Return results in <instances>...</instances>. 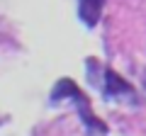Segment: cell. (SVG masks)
Masks as SVG:
<instances>
[{
    "label": "cell",
    "instance_id": "4",
    "mask_svg": "<svg viewBox=\"0 0 146 136\" xmlns=\"http://www.w3.org/2000/svg\"><path fill=\"white\" fill-rule=\"evenodd\" d=\"M144 88H146V73H144Z\"/></svg>",
    "mask_w": 146,
    "mask_h": 136
},
{
    "label": "cell",
    "instance_id": "1",
    "mask_svg": "<svg viewBox=\"0 0 146 136\" xmlns=\"http://www.w3.org/2000/svg\"><path fill=\"white\" fill-rule=\"evenodd\" d=\"M58 100H71V102H76V110H78L80 119H83V124L88 126V131L93 136H105L107 134V124H105L100 117H95V112L90 110V100L85 97L83 90L73 83L71 78H61L56 85H54L51 102H58Z\"/></svg>",
    "mask_w": 146,
    "mask_h": 136
},
{
    "label": "cell",
    "instance_id": "2",
    "mask_svg": "<svg viewBox=\"0 0 146 136\" xmlns=\"http://www.w3.org/2000/svg\"><path fill=\"white\" fill-rule=\"evenodd\" d=\"M102 73H105V80H102V97L112 100V97H129L131 102H136V95L134 90H131V85L127 83L124 78H119V75L112 71V68L102 66Z\"/></svg>",
    "mask_w": 146,
    "mask_h": 136
},
{
    "label": "cell",
    "instance_id": "3",
    "mask_svg": "<svg viewBox=\"0 0 146 136\" xmlns=\"http://www.w3.org/2000/svg\"><path fill=\"white\" fill-rule=\"evenodd\" d=\"M102 5L105 0H80V20L85 22V27H95L100 22V15H102Z\"/></svg>",
    "mask_w": 146,
    "mask_h": 136
}]
</instances>
